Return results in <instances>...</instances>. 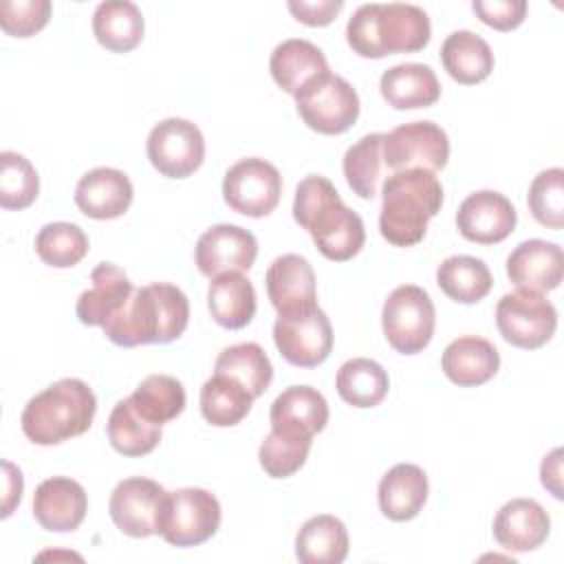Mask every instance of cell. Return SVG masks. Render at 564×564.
Listing matches in <instances>:
<instances>
[{"instance_id": "6da1fadb", "label": "cell", "mask_w": 564, "mask_h": 564, "mask_svg": "<svg viewBox=\"0 0 564 564\" xmlns=\"http://www.w3.org/2000/svg\"><path fill=\"white\" fill-rule=\"evenodd\" d=\"M293 218L311 234L319 253L333 262L350 260L366 242L361 216L344 205L335 185L322 174H308L297 183Z\"/></svg>"}, {"instance_id": "7a4b0ae2", "label": "cell", "mask_w": 564, "mask_h": 564, "mask_svg": "<svg viewBox=\"0 0 564 564\" xmlns=\"http://www.w3.org/2000/svg\"><path fill=\"white\" fill-rule=\"evenodd\" d=\"M189 322L187 295L170 282H152L134 289L123 311L104 324V335L123 348L141 344H170L183 335Z\"/></svg>"}, {"instance_id": "3957f363", "label": "cell", "mask_w": 564, "mask_h": 564, "mask_svg": "<svg viewBox=\"0 0 564 564\" xmlns=\"http://www.w3.org/2000/svg\"><path fill=\"white\" fill-rule=\"evenodd\" d=\"M430 35L427 13L408 2L361 4L346 24L348 46L370 59L392 53H416L427 46Z\"/></svg>"}, {"instance_id": "277c9868", "label": "cell", "mask_w": 564, "mask_h": 564, "mask_svg": "<svg viewBox=\"0 0 564 564\" xmlns=\"http://www.w3.org/2000/svg\"><path fill=\"white\" fill-rule=\"evenodd\" d=\"M441 205L443 185L434 172L421 167L392 172L381 185L379 231L394 247H412L423 240Z\"/></svg>"}, {"instance_id": "5b68a950", "label": "cell", "mask_w": 564, "mask_h": 564, "mask_svg": "<svg viewBox=\"0 0 564 564\" xmlns=\"http://www.w3.org/2000/svg\"><path fill=\"white\" fill-rule=\"evenodd\" d=\"M95 412L97 399L88 383L66 377L29 399L20 427L35 445H57L88 432Z\"/></svg>"}, {"instance_id": "8992f818", "label": "cell", "mask_w": 564, "mask_h": 564, "mask_svg": "<svg viewBox=\"0 0 564 564\" xmlns=\"http://www.w3.org/2000/svg\"><path fill=\"white\" fill-rule=\"evenodd\" d=\"M436 311L430 293L416 284L397 286L381 311V326L388 344L401 355L421 352L434 335Z\"/></svg>"}, {"instance_id": "52a82bcc", "label": "cell", "mask_w": 564, "mask_h": 564, "mask_svg": "<svg viewBox=\"0 0 564 564\" xmlns=\"http://www.w3.org/2000/svg\"><path fill=\"white\" fill-rule=\"evenodd\" d=\"M297 115L319 134H341L359 117V95L339 75L326 70L295 95Z\"/></svg>"}, {"instance_id": "ba28073f", "label": "cell", "mask_w": 564, "mask_h": 564, "mask_svg": "<svg viewBox=\"0 0 564 564\" xmlns=\"http://www.w3.org/2000/svg\"><path fill=\"white\" fill-rule=\"evenodd\" d=\"M218 498L200 487L167 491L161 538L172 546H198L207 542L220 527Z\"/></svg>"}, {"instance_id": "9c48e42d", "label": "cell", "mask_w": 564, "mask_h": 564, "mask_svg": "<svg viewBox=\"0 0 564 564\" xmlns=\"http://www.w3.org/2000/svg\"><path fill=\"white\" fill-rule=\"evenodd\" d=\"M496 326L511 346L533 350L553 337L557 328V311L544 293L518 289L498 300Z\"/></svg>"}, {"instance_id": "30bf717a", "label": "cell", "mask_w": 564, "mask_h": 564, "mask_svg": "<svg viewBox=\"0 0 564 564\" xmlns=\"http://www.w3.org/2000/svg\"><path fill=\"white\" fill-rule=\"evenodd\" d=\"M282 194V176L278 167L264 159L247 156L234 163L223 178L225 203L249 218L269 216Z\"/></svg>"}, {"instance_id": "8fae6325", "label": "cell", "mask_w": 564, "mask_h": 564, "mask_svg": "<svg viewBox=\"0 0 564 564\" xmlns=\"http://www.w3.org/2000/svg\"><path fill=\"white\" fill-rule=\"evenodd\" d=\"M167 491L152 478L132 476L115 485L108 502L115 527L130 538L161 533Z\"/></svg>"}, {"instance_id": "7c38bea8", "label": "cell", "mask_w": 564, "mask_h": 564, "mask_svg": "<svg viewBox=\"0 0 564 564\" xmlns=\"http://www.w3.org/2000/svg\"><path fill=\"white\" fill-rule=\"evenodd\" d=\"M145 152L159 174L167 178H187L205 159V139L196 123L170 117L150 130Z\"/></svg>"}, {"instance_id": "4fadbf2b", "label": "cell", "mask_w": 564, "mask_h": 564, "mask_svg": "<svg viewBox=\"0 0 564 564\" xmlns=\"http://www.w3.org/2000/svg\"><path fill=\"white\" fill-rule=\"evenodd\" d=\"M449 159V139L434 121L401 123L383 134L386 170L401 172L421 167L427 172L443 170Z\"/></svg>"}, {"instance_id": "5bb4252c", "label": "cell", "mask_w": 564, "mask_h": 564, "mask_svg": "<svg viewBox=\"0 0 564 564\" xmlns=\"http://www.w3.org/2000/svg\"><path fill=\"white\" fill-rule=\"evenodd\" d=\"M273 341L289 364L297 368H315L326 361L333 350V326L319 306L297 315H278L273 324Z\"/></svg>"}, {"instance_id": "9a60e30c", "label": "cell", "mask_w": 564, "mask_h": 564, "mask_svg": "<svg viewBox=\"0 0 564 564\" xmlns=\"http://www.w3.org/2000/svg\"><path fill=\"white\" fill-rule=\"evenodd\" d=\"M258 256V240L249 229L220 223L200 234L194 260L203 275L216 278L229 271H249Z\"/></svg>"}, {"instance_id": "2e32d148", "label": "cell", "mask_w": 564, "mask_h": 564, "mask_svg": "<svg viewBox=\"0 0 564 564\" xmlns=\"http://www.w3.org/2000/svg\"><path fill=\"white\" fill-rule=\"evenodd\" d=\"M518 223L511 200L496 189L469 194L456 212V227L463 238L476 245H496L505 240Z\"/></svg>"}, {"instance_id": "e0dca14e", "label": "cell", "mask_w": 564, "mask_h": 564, "mask_svg": "<svg viewBox=\"0 0 564 564\" xmlns=\"http://www.w3.org/2000/svg\"><path fill=\"white\" fill-rule=\"evenodd\" d=\"M267 295L280 317L297 315L317 306L315 271L304 256H278L264 275Z\"/></svg>"}, {"instance_id": "ac0fdd59", "label": "cell", "mask_w": 564, "mask_h": 564, "mask_svg": "<svg viewBox=\"0 0 564 564\" xmlns=\"http://www.w3.org/2000/svg\"><path fill=\"white\" fill-rule=\"evenodd\" d=\"M88 511L86 489L66 476L42 480L33 494V518L53 533H68L79 529Z\"/></svg>"}, {"instance_id": "d6986e66", "label": "cell", "mask_w": 564, "mask_h": 564, "mask_svg": "<svg viewBox=\"0 0 564 564\" xmlns=\"http://www.w3.org/2000/svg\"><path fill=\"white\" fill-rule=\"evenodd\" d=\"M507 275L516 289L546 293L564 278V253L555 242L531 238L520 242L507 258Z\"/></svg>"}, {"instance_id": "ffe728a7", "label": "cell", "mask_w": 564, "mask_h": 564, "mask_svg": "<svg viewBox=\"0 0 564 564\" xmlns=\"http://www.w3.org/2000/svg\"><path fill=\"white\" fill-rule=\"evenodd\" d=\"M134 189L126 172L117 167H95L75 187V205L95 220L119 218L128 212Z\"/></svg>"}, {"instance_id": "44dd1931", "label": "cell", "mask_w": 564, "mask_h": 564, "mask_svg": "<svg viewBox=\"0 0 564 564\" xmlns=\"http://www.w3.org/2000/svg\"><path fill=\"white\" fill-rule=\"evenodd\" d=\"M132 293L134 286L119 267L99 262L90 273V289L77 297L75 313L86 326H104L123 311Z\"/></svg>"}, {"instance_id": "7402d4cb", "label": "cell", "mask_w": 564, "mask_h": 564, "mask_svg": "<svg viewBox=\"0 0 564 564\" xmlns=\"http://www.w3.org/2000/svg\"><path fill=\"white\" fill-rule=\"evenodd\" d=\"M551 531V518L544 507L531 498L505 502L494 518V538L505 551L527 553L538 549Z\"/></svg>"}, {"instance_id": "603a6c76", "label": "cell", "mask_w": 564, "mask_h": 564, "mask_svg": "<svg viewBox=\"0 0 564 564\" xmlns=\"http://www.w3.org/2000/svg\"><path fill=\"white\" fill-rule=\"evenodd\" d=\"M445 377L463 388L482 386L500 368V352L496 346L478 335H463L447 344L441 357Z\"/></svg>"}, {"instance_id": "cb8c5ba5", "label": "cell", "mask_w": 564, "mask_h": 564, "mask_svg": "<svg viewBox=\"0 0 564 564\" xmlns=\"http://www.w3.org/2000/svg\"><path fill=\"white\" fill-rule=\"evenodd\" d=\"M381 97L397 110L427 108L438 101L441 84L432 66L405 62L383 70L379 79Z\"/></svg>"}, {"instance_id": "d4e9b609", "label": "cell", "mask_w": 564, "mask_h": 564, "mask_svg": "<svg viewBox=\"0 0 564 564\" xmlns=\"http://www.w3.org/2000/svg\"><path fill=\"white\" fill-rule=\"evenodd\" d=\"M427 476L419 465L399 463L390 467L379 482V509L388 520L405 522L419 516L427 500Z\"/></svg>"}, {"instance_id": "484cf974", "label": "cell", "mask_w": 564, "mask_h": 564, "mask_svg": "<svg viewBox=\"0 0 564 564\" xmlns=\"http://www.w3.org/2000/svg\"><path fill=\"white\" fill-rule=\"evenodd\" d=\"M269 70L273 82L295 97L308 82H313L330 68L319 46H315L308 40L291 37L273 48Z\"/></svg>"}, {"instance_id": "4316f807", "label": "cell", "mask_w": 564, "mask_h": 564, "mask_svg": "<svg viewBox=\"0 0 564 564\" xmlns=\"http://www.w3.org/2000/svg\"><path fill=\"white\" fill-rule=\"evenodd\" d=\"M441 62L447 75L465 86L487 79L494 70L491 46L474 31L460 29L441 44Z\"/></svg>"}, {"instance_id": "83f0119b", "label": "cell", "mask_w": 564, "mask_h": 564, "mask_svg": "<svg viewBox=\"0 0 564 564\" xmlns=\"http://www.w3.org/2000/svg\"><path fill=\"white\" fill-rule=\"evenodd\" d=\"M207 304L214 322L223 328H245L256 315V289L238 271L220 273L212 278L207 291Z\"/></svg>"}, {"instance_id": "f1b7e54d", "label": "cell", "mask_w": 564, "mask_h": 564, "mask_svg": "<svg viewBox=\"0 0 564 564\" xmlns=\"http://www.w3.org/2000/svg\"><path fill=\"white\" fill-rule=\"evenodd\" d=\"M346 555V524L330 513L308 518L295 535V557L302 564H341Z\"/></svg>"}, {"instance_id": "f546056e", "label": "cell", "mask_w": 564, "mask_h": 564, "mask_svg": "<svg viewBox=\"0 0 564 564\" xmlns=\"http://www.w3.org/2000/svg\"><path fill=\"white\" fill-rule=\"evenodd\" d=\"M143 15L134 2L106 0L93 13V33L97 42L112 53H128L143 40Z\"/></svg>"}, {"instance_id": "4dcf8cb0", "label": "cell", "mask_w": 564, "mask_h": 564, "mask_svg": "<svg viewBox=\"0 0 564 564\" xmlns=\"http://www.w3.org/2000/svg\"><path fill=\"white\" fill-rule=\"evenodd\" d=\"M313 436L306 430L289 427V425H271V432L264 436L258 458L260 467L271 478H289L293 476L308 458Z\"/></svg>"}, {"instance_id": "1f68e13d", "label": "cell", "mask_w": 564, "mask_h": 564, "mask_svg": "<svg viewBox=\"0 0 564 564\" xmlns=\"http://www.w3.org/2000/svg\"><path fill=\"white\" fill-rule=\"evenodd\" d=\"M337 394L352 408L379 405L390 388L388 372L381 364L368 357H355L339 366L335 377Z\"/></svg>"}, {"instance_id": "d6a6232c", "label": "cell", "mask_w": 564, "mask_h": 564, "mask_svg": "<svg viewBox=\"0 0 564 564\" xmlns=\"http://www.w3.org/2000/svg\"><path fill=\"white\" fill-rule=\"evenodd\" d=\"M253 394L227 375H212L200 388V414L216 427L238 425L251 410Z\"/></svg>"}, {"instance_id": "836d02e7", "label": "cell", "mask_w": 564, "mask_h": 564, "mask_svg": "<svg viewBox=\"0 0 564 564\" xmlns=\"http://www.w3.org/2000/svg\"><path fill=\"white\" fill-rule=\"evenodd\" d=\"M436 284L449 300L476 304L491 291L494 278L480 258L449 256L436 269Z\"/></svg>"}, {"instance_id": "e575fe53", "label": "cell", "mask_w": 564, "mask_h": 564, "mask_svg": "<svg viewBox=\"0 0 564 564\" xmlns=\"http://www.w3.org/2000/svg\"><path fill=\"white\" fill-rule=\"evenodd\" d=\"M269 421L271 425H289L317 434L328 423V403L324 394L311 386H291L271 403Z\"/></svg>"}, {"instance_id": "d590c367", "label": "cell", "mask_w": 564, "mask_h": 564, "mask_svg": "<svg viewBox=\"0 0 564 564\" xmlns=\"http://www.w3.org/2000/svg\"><path fill=\"white\" fill-rule=\"evenodd\" d=\"M344 176L348 187L366 200H372L379 192L386 163H383V132L364 134L344 154Z\"/></svg>"}, {"instance_id": "8d00e7d4", "label": "cell", "mask_w": 564, "mask_h": 564, "mask_svg": "<svg viewBox=\"0 0 564 564\" xmlns=\"http://www.w3.org/2000/svg\"><path fill=\"white\" fill-rule=\"evenodd\" d=\"M214 372L236 379L253 394V399L260 397L273 379V366L264 348L256 341H242L223 348L216 357Z\"/></svg>"}, {"instance_id": "74e56055", "label": "cell", "mask_w": 564, "mask_h": 564, "mask_svg": "<svg viewBox=\"0 0 564 564\" xmlns=\"http://www.w3.org/2000/svg\"><path fill=\"white\" fill-rule=\"evenodd\" d=\"M108 441L123 456L150 454L161 441V425L143 419L132 399L126 397L117 401L108 416Z\"/></svg>"}, {"instance_id": "f35d334b", "label": "cell", "mask_w": 564, "mask_h": 564, "mask_svg": "<svg viewBox=\"0 0 564 564\" xmlns=\"http://www.w3.org/2000/svg\"><path fill=\"white\" fill-rule=\"evenodd\" d=\"M130 399L137 412L154 425H163L185 410V388L170 375L145 377Z\"/></svg>"}, {"instance_id": "ab89813d", "label": "cell", "mask_w": 564, "mask_h": 564, "mask_svg": "<svg viewBox=\"0 0 564 564\" xmlns=\"http://www.w3.org/2000/svg\"><path fill=\"white\" fill-rule=\"evenodd\" d=\"M35 253L48 267L68 269L88 253V236L73 223H48L35 236Z\"/></svg>"}, {"instance_id": "60d3db41", "label": "cell", "mask_w": 564, "mask_h": 564, "mask_svg": "<svg viewBox=\"0 0 564 564\" xmlns=\"http://www.w3.org/2000/svg\"><path fill=\"white\" fill-rule=\"evenodd\" d=\"M40 192V176L31 161L18 152L0 154V207L26 209Z\"/></svg>"}, {"instance_id": "b9f144b4", "label": "cell", "mask_w": 564, "mask_h": 564, "mask_svg": "<svg viewBox=\"0 0 564 564\" xmlns=\"http://www.w3.org/2000/svg\"><path fill=\"white\" fill-rule=\"evenodd\" d=\"M531 216L549 227L562 229L564 225V170L549 167L542 170L529 185L527 194Z\"/></svg>"}, {"instance_id": "7bdbcfd3", "label": "cell", "mask_w": 564, "mask_h": 564, "mask_svg": "<svg viewBox=\"0 0 564 564\" xmlns=\"http://www.w3.org/2000/svg\"><path fill=\"white\" fill-rule=\"evenodd\" d=\"M51 18L48 0H4L0 2V26L15 37L35 35Z\"/></svg>"}, {"instance_id": "ee69618b", "label": "cell", "mask_w": 564, "mask_h": 564, "mask_svg": "<svg viewBox=\"0 0 564 564\" xmlns=\"http://www.w3.org/2000/svg\"><path fill=\"white\" fill-rule=\"evenodd\" d=\"M471 9L480 22L498 31H511L520 26L527 15L524 0H474Z\"/></svg>"}, {"instance_id": "f6af8a7d", "label": "cell", "mask_w": 564, "mask_h": 564, "mask_svg": "<svg viewBox=\"0 0 564 564\" xmlns=\"http://www.w3.org/2000/svg\"><path fill=\"white\" fill-rule=\"evenodd\" d=\"M344 2L341 0H291L289 11L295 15L297 22L308 24V26H326L333 22V18L341 11Z\"/></svg>"}, {"instance_id": "bcb514c9", "label": "cell", "mask_w": 564, "mask_h": 564, "mask_svg": "<svg viewBox=\"0 0 564 564\" xmlns=\"http://www.w3.org/2000/svg\"><path fill=\"white\" fill-rule=\"evenodd\" d=\"M2 485H4V491H2V513L0 516L9 518L13 513V509L20 505L22 487H24L22 471L9 460H2Z\"/></svg>"}, {"instance_id": "7dc6e473", "label": "cell", "mask_w": 564, "mask_h": 564, "mask_svg": "<svg viewBox=\"0 0 564 564\" xmlns=\"http://www.w3.org/2000/svg\"><path fill=\"white\" fill-rule=\"evenodd\" d=\"M560 456H562V449L555 447L549 456H544L540 465V480L555 498H562V458Z\"/></svg>"}]
</instances>
